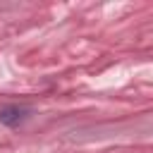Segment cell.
Here are the masks:
<instances>
[{"instance_id":"6da1fadb","label":"cell","mask_w":153,"mask_h":153,"mask_svg":"<svg viewBox=\"0 0 153 153\" xmlns=\"http://www.w3.org/2000/svg\"><path fill=\"white\" fill-rule=\"evenodd\" d=\"M24 117H26V110L24 108H17V105H7V108L0 110V122L7 124V127H17Z\"/></svg>"}]
</instances>
